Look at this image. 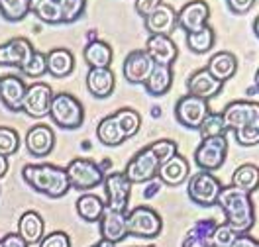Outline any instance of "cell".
I'll use <instances>...</instances> for the list:
<instances>
[{
    "mask_svg": "<svg viewBox=\"0 0 259 247\" xmlns=\"http://www.w3.org/2000/svg\"><path fill=\"white\" fill-rule=\"evenodd\" d=\"M116 84V75L110 67H91L87 73V86L89 90L98 96L104 98L114 90Z\"/></svg>",
    "mask_w": 259,
    "mask_h": 247,
    "instance_id": "cell-24",
    "label": "cell"
},
{
    "mask_svg": "<svg viewBox=\"0 0 259 247\" xmlns=\"http://www.w3.org/2000/svg\"><path fill=\"white\" fill-rule=\"evenodd\" d=\"M18 235L28 243V245H39V241L46 235V222L39 212L28 210L20 216L18 220Z\"/></svg>",
    "mask_w": 259,
    "mask_h": 247,
    "instance_id": "cell-21",
    "label": "cell"
},
{
    "mask_svg": "<svg viewBox=\"0 0 259 247\" xmlns=\"http://www.w3.org/2000/svg\"><path fill=\"white\" fill-rule=\"evenodd\" d=\"M187 45L189 50L194 53H206L212 50L214 41H216V32L210 24H204L202 28L194 30V32H187Z\"/></svg>",
    "mask_w": 259,
    "mask_h": 247,
    "instance_id": "cell-33",
    "label": "cell"
},
{
    "mask_svg": "<svg viewBox=\"0 0 259 247\" xmlns=\"http://www.w3.org/2000/svg\"><path fill=\"white\" fill-rule=\"evenodd\" d=\"M189 161L187 157H183L181 153L173 155L171 159H167L165 163H161L159 171H157V177L161 179L163 184L167 186H177L183 181L189 179Z\"/></svg>",
    "mask_w": 259,
    "mask_h": 247,
    "instance_id": "cell-23",
    "label": "cell"
},
{
    "mask_svg": "<svg viewBox=\"0 0 259 247\" xmlns=\"http://www.w3.org/2000/svg\"><path fill=\"white\" fill-rule=\"evenodd\" d=\"M222 190V182L218 177H214L208 171H196L191 175L189 184H187V192L194 204L202 206V208H210L218 202Z\"/></svg>",
    "mask_w": 259,
    "mask_h": 247,
    "instance_id": "cell-6",
    "label": "cell"
},
{
    "mask_svg": "<svg viewBox=\"0 0 259 247\" xmlns=\"http://www.w3.org/2000/svg\"><path fill=\"white\" fill-rule=\"evenodd\" d=\"M228 130H238L249 122L259 120V102L253 100H232L222 110Z\"/></svg>",
    "mask_w": 259,
    "mask_h": 247,
    "instance_id": "cell-12",
    "label": "cell"
},
{
    "mask_svg": "<svg viewBox=\"0 0 259 247\" xmlns=\"http://www.w3.org/2000/svg\"><path fill=\"white\" fill-rule=\"evenodd\" d=\"M104 194H106V208L110 210H120V212H128L130 194H132V182L124 175V171H114L104 177Z\"/></svg>",
    "mask_w": 259,
    "mask_h": 247,
    "instance_id": "cell-9",
    "label": "cell"
},
{
    "mask_svg": "<svg viewBox=\"0 0 259 247\" xmlns=\"http://www.w3.org/2000/svg\"><path fill=\"white\" fill-rule=\"evenodd\" d=\"M2 247H30L18 233H6L2 237Z\"/></svg>",
    "mask_w": 259,
    "mask_h": 247,
    "instance_id": "cell-47",
    "label": "cell"
},
{
    "mask_svg": "<svg viewBox=\"0 0 259 247\" xmlns=\"http://www.w3.org/2000/svg\"><path fill=\"white\" fill-rule=\"evenodd\" d=\"M46 61L48 73H51L53 77H67L75 67V55L67 47H53L46 53Z\"/></svg>",
    "mask_w": 259,
    "mask_h": 247,
    "instance_id": "cell-26",
    "label": "cell"
},
{
    "mask_svg": "<svg viewBox=\"0 0 259 247\" xmlns=\"http://www.w3.org/2000/svg\"><path fill=\"white\" fill-rule=\"evenodd\" d=\"M234 247H259V241L253 237V235L243 233V235H238V239H236Z\"/></svg>",
    "mask_w": 259,
    "mask_h": 247,
    "instance_id": "cell-48",
    "label": "cell"
},
{
    "mask_svg": "<svg viewBox=\"0 0 259 247\" xmlns=\"http://www.w3.org/2000/svg\"><path fill=\"white\" fill-rule=\"evenodd\" d=\"M187 88H189V94H194V96H200V98L208 100L220 92L222 81H218L206 67H200V69H196V71H193L189 75Z\"/></svg>",
    "mask_w": 259,
    "mask_h": 247,
    "instance_id": "cell-18",
    "label": "cell"
},
{
    "mask_svg": "<svg viewBox=\"0 0 259 247\" xmlns=\"http://www.w3.org/2000/svg\"><path fill=\"white\" fill-rule=\"evenodd\" d=\"M206 69L210 71L212 75L218 79V81H228L230 77H234L236 69H238V57L232 53V51H216L214 55H210L208 59V65Z\"/></svg>",
    "mask_w": 259,
    "mask_h": 247,
    "instance_id": "cell-25",
    "label": "cell"
},
{
    "mask_svg": "<svg viewBox=\"0 0 259 247\" xmlns=\"http://www.w3.org/2000/svg\"><path fill=\"white\" fill-rule=\"evenodd\" d=\"M228 157V137L226 135H214L202 137L198 147L194 151V161L200 171H216L220 169Z\"/></svg>",
    "mask_w": 259,
    "mask_h": 247,
    "instance_id": "cell-7",
    "label": "cell"
},
{
    "mask_svg": "<svg viewBox=\"0 0 259 247\" xmlns=\"http://www.w3.org/2000/svg\"><path fill=\"white\" fill-rule=\"evenodd\" d=\"M32 41L26 37H12L4 43H0V65L8 67H22L30 55L33 53Z\"/></svg>",
    "mask_w": 259,
    "mask_h": 247,
    "instance_id": "cell-19",
    "label": "cell"
},
{
    "mask_svg": "<svg viewBox=\"0 0 259 247\" xmlns=\"http://www.w3.org/2000/svg\"><path fill=\"white\" fill-rule=\"evenodd\" d=\"M149 247H153V245H149Z\"/></svg>",
    "mask_w": 259,
    "mask_h": 247,
    "instance_id": "cell-54",
    "label": "cell"
},
{
    "mask_svg": "<svg viewBox=\"0 0 259 247\" xmlns=\"http://www.w3.org/2000/svg\"><path fill=\"white\" fill-rule=\"evenodd\" d=\"M255 86H257V90H259V69L255 71Z\"/></svg>",
    "mask_w": 259,
    "mask_h": 247,
    "instance_id": "cell-52",
    "label": "cell"
},
{
    "mask_svg": "<svg viewBox=\"0 0 259 247\" xmlns=\"http://www.w3.org/2000/svg\"><path fill=\"white\" fill-rule=\"evenodd\" d=\"M24 181L35 192H41L49 198H61L69 192L71 184L67 179V171L53 163H28L22 169Z\"/></svg>",
    "mask_w": 259,
    "mask_h": 247,
    "instance_id": "cell-2",
    "label": "cell"
},
{
    "mask_svg": "<svg viewBox=\"0 0 259 247\" xmlns=\"http://www.w3.org/2000/svg\"><path fill=\"white\" fill-rule=\"evenodd\" d=\"M30 12V0H0V14L8 22H20Z\"/></svg>",
    "mask_w": 259,
    "mask_h": 247,
    "instance_id": "cell-36",
    "label": "cell"
},
{
    "mask_svg": "<svg viewBox=\"0 0 259 247\" xmlns=\"http://www.w3.org/2000/svg\"><path fill=\"white\" fill-rule=\"evenodd\" d=\"M91 247H116V245H112V243H108V241H104V239H100L98 243H95V245H91Z\"/></svg>",
    "mask_w": 259,
    "mask_h": 247,
    "instance_id": "cell-50",
    "label": "cell"
},
{
    "mask_svg": "<svg viewBox=\"0 0 259 247\" xmlns=\"http://www.w3.org/2000/svg\"><path fill=\"white\" fill-rule=\"evenodd\" d=\"M146 20V28L149 33H161V35H171V32L179 26L177 22V10L171 4L161 2Z\"/></svg>",
    "mask_w": 259,
    "mask_h": 247,
    "instance_id": "cell-20",
    "label": "cell"
},
{
    "mask_svg": "<svg viewBox=\"0 0 259 247\" xmlns=\"http://www.w3.org/2000/svg\"><path fill=\"white\" fill-rule=\"evenodd\" d=\"M28 84L18 75H4L0 77V100L10 110H22V102L26 96Z\"/></svg>",
    "mask_w": 259,
    "mask_h": 247,
    "instance_id": "cell-22",
    "label": "cell"
},
{
    "mask_svg": "<svg viewBox=\"0 0 259 247\" xmlns=\"http://www.w3.org/2000/svg\"><path fill=\"white\" fill-rule=\"evenodd\" d=\"M30 10L46 24H61L63 14L57 0H30Z\"/></svg>",
    "mask_w": 259,
    "mask_h": 247,
    "instance_id": "cell-34",
    "label": "cell"
},
{
    "mask_svg": "<svg viewBox=\"0 0 259 247\" xmlns=\"http://www.w3.org/2000/svg\"><path fill=\"white\" fill-rule=\"evenodd\" d=\"M61 6V14L63 22H75L82 16L84 8H87V0H57Z\"/></svg>",
    "mask_w": 259,
    "mask_h": 247,
    "instance_id": "cell-43",
    "label": "cell"
},
{
    "mask_svg": "<svg viewBox=\"0 0 259 247\" xmlns=\"http://www.w3.org/2000/svg\"><path fill=\"white\" fill-rule=\"evenodd\" d=\"M149 147L153 149V153L159 157V161H161V163H165L167 159H171L173 155H177L179 153L177 141H173V139H169V137H161V139L151 141V143H149Z\"/></svg>",
    "mask_w": 259,
    "mask_h": 247,
    "instance_id": "cell-41",
    "label": "cell"
},
{
    "mask_svg": "<svg viewBox=\"0 0 259 247\" xmlns=\"http://www.w3.org/2000/svg\"><path fill=\"white\" fill-rule=\"evenodd\" d=\"M97 135L104 145H110V147L120 145V143L126 141V135H124V132H122V128H120V124H118V120H116L114 114L104 116V118L98 122Z\"/></svg>",
    "mask_w": 259,
    "mask_h": 247,
    "instance_id": "cell-32",
    "label": "cell"
},
{
    "mask_svg": "<svg viewBox=\"0 0 259 247\" xmlns=\"http://www.w3.org/2000/svg\"><path fill=\"white\" fill-rule=\"evenodd\" d=\"M0 247H2V239H0Z\"/></svg>",
    "mask_w": 259,
    "mask_h": 247,
    "instance_id": "cell-53",
    "label": "cell"
},
{
    "mask_svg": "<svg viewBox=\"0 0 259 247\" xmlns=\"http://www.w3.org/2000/svg\"><path fill=\"white\" fill-rule=\"evenodd\" d=\"M49 116L53 118V122L57 126L67 128V130H75L84 120V106L81 100L73 96L71 92H57V94H53V100H51Z\"/></svg>",
    "mask_w": 259,
    "mask_h": 247,
    "instance_id": "cell-4",
    "label": "cell"
},
{
    "mask_svg": "<svg viewBox=\"0 0 259 247\" xmlns=\"http://www.w3.org/2000/svg\"><path fill=\"white\" fill-rule=\"evenodd\" d=\"M28 77H39L44 73H48V61H46V53L33 50V53L30 55V59L20 67Z\"/></svg>",
    "mask_w": 259,
    "mask_h": 247,
    "instance_id": "cell-39",
    "label": "cell"
},
{
    "mask_svg": "<svg viewBox=\"0 0 259 247\" xmlns=\"http://www.w3.org/2000/svg\"><path fill=\"white\" fill-rule=\"evenodd\" d=\"M232 186L240 188L243 192L251 194L253 190L259 188V167L255 163H243L240 165L234 175H232Z\"/></svg>",
    "mask_w": 259,
    "mask_h": 247,
    "instance_id": "cell-30",
    "label": "cell"
},
{
    "mask_svg": "<svg viewBox=\"0 0 259 247\" xmlns=\"http://www.w3.org/2000/svg\"><path fill=\"white\" fill-rule=\"evenodd\" d=\"M53 90L48 82H32L28 84L26 96L22 102V112L32 118H44L49 114V106L53 100Z\"/></svg>",
    "mask_w": 259,
    "mask_h": 247,
    "instance_id": "cell-11",
    "label": "cell"
},
{
    "mask_svg": "<svg viewBox=\"0 0 259 247\" xmlns=\"http://www.w3.org/2000/svg\"><path fill=\"white\" fill-rule=\"evenodd\" d=\"M161 2L163 0H136V10L146 18V16H149V14H151V12H153Z\"/></svg>",
    "mask_w": 259,
    "mask_h": 247,
    "instance_id": "cell-45",
    "label": "cell"
},
{
    "mask_svg": "<svg viewBox=\"0 0 259 247\" xmlns=\"http://www.w3.org/2000/svg\"><path fill=\"white\" fill-rule=\"evenodd\" d=\"M82 55H84V61L91 67H110L114 57L110 43L104 41V39H100V37L87 41Z\"/></svg>",
    "mask_w": 259,
    "mask_h": 247,
    "instance_id": "cell-27",
    "label": "cell"
},
{
    "mask_svg": "<svg viewBox=\"0 0 259 247\" xmlns=\"http://www.w3.org/2000/svg\"><path fill=\"white\" fill-rule=\"evenodd\" d=\"M238 235L240 233L232 230L228 224H220L212 231V247H234Z\"/></svg>",
    "mask_w": 259,
    "mask_h": 247,
    "instance_id": "cell-40",
    "label": "cell"
},
{
    "mask_svg": "<svg viewBox=\"0 0 259 247\" xmlns=\"http://www.w3.org/2000/svg\"><path fill=\"white\" fill-rule=\"evenodd\" d=\"M20 147V135L10 126H0V155L10 157Z\"/></svg>",
    "mask_w": 259,
    "mask_h": 247,
    "instance_id": "cell-38",
    "label": "cell"
},
{
    "mask_svg": "<svg viewBox=\"0 0 259 247\" xmlns=\"http://www.w3.org/2000/svg\"><path fill=\"white\" fill-rule=\"evenodd\" d=\"M210 114L208 100L194 96V94H183L175 104V116L177 120L187 128H200L202 120Z\"/></svg>",
    "mask_w": 259,
    "mask_h": 247,
    "instance_id": "cell-10",
    "label": "cell"
},
{
    "mask_svg": "<svg viewBox=\"0 0 259 247\" xmlns=\"http://www.w3.org/2000/svg\"><path fill=\"white\" fill-rule=\"evenodd\" d=\"M67 171V179L71 188H77V190H91V188H97L98 184L104 182V169L102 165H98L97 161L89 159V157H75L71 159L69 165L65 167Z\"/></svg>",
    "mask_w": 259,
    "mask_h": 247,
    "instance_id": "cell-3",
    "label": "cell"
},
{
    "mask_svg": "<svg viewBox=\"0 0 259 247\" xmlns=\"http://www.w3.org/2000/svg\"><path fill=\"white\" fill-rule=\"evenodd\" d=\"M114 116H116V120H118L122 132L126 135V139L132 137L134 133H138L140 126H142V116H140V112H138L136 108H132V106L118 108V110L114 112Z\"/></svg>",
    "mask_w": 259,
    "mask_h": 247,
    "instance_id": "cell-35",
    "label": "cell"
},
{
    "mask_svg": "<svg viewBox=\"0 0 259 247\" xmlns=\"http://www.w3.org/2000/svg\"><path fill=\"white\" fill-rule=\"evenodd\" d=\"M126 216H128V212L104 208L102 218L98 220V224H100V235H102L104 241L116 245V243H120V241H124V239L128 237Z\"/></svg>",
    "mask_w": 259,
    "mask_h": 247,
    "instance_id": "cell-13",
    "label": "cell"
},
{
    "mask_svg": "<svg viewBox=\"0 0 259 247\" xmlns=\"http://www.w3.org/2000/svg\"><path fill=\"white\" fill-rule=\"evenodd\" d=\"M149 94L153 96H161L165 92H169L171 84H173V69L171 65H157L153 67L151 75L147 77V81L144 82Z\"/></svg>",
    "mask_w": 259,
    "mask_h": 247,
    "instance_id": "cell-29",
    "label": "cell"
},
{
    "mask_svg": "<svg viewBox=\"0 0 259 247\" xmlns=\"http://www.w3.org/2000/svg\"><path fill=\"white\" fill-rule=\"evenodd\" d=\"M37 247H71V237L65 231H51L44 235Z\"/></svg>",
    "mask_w": 259,
    "mask_h": 247,
    "instance_id": "cell-44",
    "label": "cell"
},
{
    "mask_svg": "<svg viewBox=\"0 0 259 247\" xmlns=\"http://www.w3.org/2000/svg\"><path fill=\"white\" fill-rule=\"evenodd\" d=\"M159 167H161L159 157L153 153V149L149 145H146L128 161L126 169H124V175L128 177V181L132 184H142V182L153 181L157 177Z\"/></svg>",
    "mask_w": 259,
    "mask_h": 247,
    "instance_id": "cell-8",
    "label": "cell"
},
{
    "mask_svg": "<svg viewBox=\"0 0 259 247\" xmlns=\"http://www.w3.org/2000/svg\"><path fill=\"white\" fill-rule=\"evenodd\" d=\"M216 226L218 224L214 220H202L194 224L187 231L183 239V247H212V231L216 230Z\"/></svg>",
    "mask_w": 259,
    "mask_h": 247,
    "instance_id": "cell-31",
    "label": "cell"
},
{
    "mask_svg": "<svg viewBox=\"0 0 259 247\" xmlns=\"http://www.w3.org/2000/svg\"><path fill=\"white\" fill-rule=\"evenodd\" d=\"M198 132L202 137H214V135H226L228 128H226V122H224V116L222 112H212L202 120Z\"/></svg>",
    "mask_w": 259,
    "mask_h": 247,
    "instance_id": "cell-37",
    "label": "cell"
},
{
    "mask_svg": "<svg viewBox=\"0 0 259 247\" xmlns=\"http://www.w3.org/2000/svg\"><path fill=\"white\" fill-rule=\"evenodd\" d=\"M153 67H155V63L146 50H134L126 55L122 73L130 82H146L147 77L153 71Z\"/></svg>",
    "mask_w": 259,
    "mask_h": 247,
    "instance_id": "cell-16",
    "label": "cell"
},
{
    "mask_svg": "<svg viewBox=\"0 0 259 247\" xmlns=\"http://www.w3.org/2000/svg\"><path fill=\"white\" fill-rule=\"evenodd\" d=\"M146 51L157 65H171L179 55L177 43L171 39V35H161V33H149Z\"/></svg>",
    "mask_w": 259,
    "mask_h": 247,
    "instance_id": "cell-17",
    "label": "cell"
},
{
    "mask_svg": "<svg viewBox=\"0 0 259 247\" xmlns=\"http://www.w3.org/2000/svg\"><path fill=\"white\" fill-rule=\"evenodd\" d=\"M6 173H8V157L0 155V179H2Z\"/></svg>",
    "mask_w": 259,
    "mask_h": 247,
    "instance_id": "cell-49",
    "label": "cell"
},
{
    "mask_svg": "<svg viewBox=\"0 0 259 247\" xmlns=\"http://www.w3.org/2000/svg\"><path fill=\"white\" fill-rule=\"evenodd\" d=\"M253 32H255V35L259 37V14L255 16V20H253Z\"/></svg>",
    "mask_w": 259,
    "mask_h": 247,
    "instance_id": "cell-51",
    "label": "cell"
},
{
    "mask_svg": "<svg viewBox=\"0 0 259 247\" xmlns=\"http://www.w3.org/2000/svg\"><path fill=\"white\" fill-rule=\"evenodd\" d=\"M75 208H77V214H79L81 220H84V222H98L102 218L106 204L98 194L82 192L81 196L77 198V202H75Z\"/></svg>",
    "mask_w": 259,
    "mask_h": 247,
    "instance_id": "cell-28",
    "label": "cell"
},
{
    "mask_svg": "<svg viewBox=\"0 0 259 247\" xmlns=\"http://www.w3.org/2000/svg\"><path fill=\"white\" fill-rule=\"evenodd\" d=\"M216 204L222 208V212L226 216L224 224H228L232 230L238 231L240 235L251 231L255 224V206H253L251 194L228 184V186H222Z\"/></svg>",
    "mask_w": 259,
    "mask_h": 247,
    "instance_id": "cell-1",
    "label": "cell"
},
{
    "mask_svg": "<svg viewBox=\"0 0 259 247\" xmlns=\"http://www.w3.org/2000/svg\"><path fill=\"white\" fill-rule=\"evenodd\" d=\"M210 18V6L206 0H189L183 4V8L177 10V22L185 32H194L208 24Z\"/></svg>",
    "mask_w": 259,
    "mask_h": 247,
    "instance_id": "cell-14",
    "label": "cell"
},
{
    "mask_svg": "<svg viewBox=\"0 0 259 247\" xmlns=\"http://www.w3.org/2000/svg\"><path fill=\"white\" fill-rule=\"evenodd\" d=\"M126 224H128V235L144 239H155L163 230L161 216L151 206H136L128 210Z\"/></svg>",
    "mask_w": 259,
    "mask_h": 247,
    "instance_id": "cell-5",
    "label": "cell"
},
{
    "mask_svg": "<svg viewBox=\"0 0 259 247\" xmlns=\"http://www.w3.org/2000/svg\"><path fill=\"white\" fill-rule=\"evenodd\" d=\"M55 147V132L53 128L39 122L33 124L32 128L26 132V149L33 157H46Z\"/></svg>",
    "mask_w": 259,
    "mask_h": 247,
    "instance_id": "cell-15",
    "label": "cell"
},
{
    "mask_svg": "<svg viewBox=\"0 0 259 247\" xmlns=\"http://www.w3.org/2000/svg\"><path fill=\"white\" fill-rule=\"evenodd\" d=\"M234 133H236L238 143H242V145H257L259 143V120L249 122V124H245L242 128L234 130Z\"/></svg>",
    "mask_w": 259,
    "mask_h": 247,
    "instance_id": "cell-42",
    "label": "cell"
},
{
    "mask_svg": "<svg viewBox=\"0 0 259 247\" xmlns=\"http://www.w3.org/2000/svg\"><path fill=\"white\" fill-rule=\"evenodd\" d=\"M228 6H230V10H234V12H238V14H242V12H247L253 4H255V0H226Z\"/></svg>",
    "mask_w": 259,
    "mask_h": 247,
    "instance_id": "cell-46",
    "label": "cell"
}]
</instances>
